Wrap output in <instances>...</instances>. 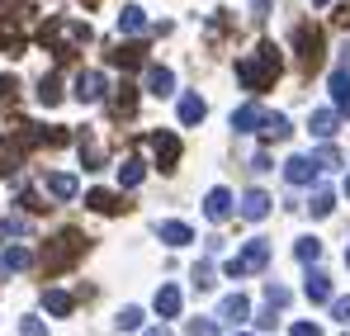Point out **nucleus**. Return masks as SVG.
Returning a JSON list of instances; mask_svg holds the SVG:
<instances>
[{
  "label": "nucleus",
  "instance_id": "obj_1",
  "mask_svg": "<svg viewBox=\"0 0 350 336\" xmlns=\"http://www.w3.org/2000/svg\"><path fill=\"white\" fill-rule=\"evenodd\" d=\"M280 66H284L280 48H275V43H260L251 57H241V62H237V81H241L246 90H256V95H260V90H270V86L280 81Z\"/></svg>",
  "mask_w": 350,
  "mask_h": 336
},
{
  "label": "nucleus",
  "instance_id": "obj_2",
  "mask_svg": "<svg viewBox=\"0 0 350 336\" xmlns=\"http://www.w3.org/2000/svg\"><path fill=\"white\" fill-rule=\"evenodd\" d=\"M85 256V232H76V227H62L57 237H48V246H43V270L48 275H62L66 266H76Z\"/></svg>",
  "mask_w": 350,
  "mask_h": 336
},
{
  "label": "nucleus",
  "instance_id": "obj_3",
  "mask_svg": "<svg viewBox=\"0 0 350 336\" xmlns=\"http://www.w3.org/2000/svg\"><path fill=\"white\" fill-rule=\"evenodd\" d=\"M265 266H270V242H265V237H251L246 251L223 266V275H228V280H246V275H260Z\"/></svg>",
  "mask_w": 350,
  "mask_h": 336
},
{
  "label": "nucleus",
  "instance_id": "obj_4",
  "mask_svg": "<svg viewBox=\"0 0 350 336\" xmlns=\"http://www.w3.org/2000/svg\"><path fill=\"white\" fill-rule=\"evenodd\" d=\"M293 48H298V66L303 71H317L322 57H327V43H322V29L317 24H298L293 29Z\"/></svg>",
  "mask_w": 350,
  "mask_h": 336
},
{
  "label": "nucleus",
  "instance_id": "obj_5",
  "mask_svg": "<svg viewBox=\"0 0 350 336\" xmlns=\"http://www.w3.org/2000/svg\"><path fill=\"white\" fill-rule=\"evenodd\" d=\"M24 5L19 0H0V53H19L24 48Z\"/></svg>",
  "mask_w": 350,
  "mask_h": 336
},
{
  "label": "nucleus",
  "instance_id": "obj_6",
  "mask_svg": "<svg viewBox=\"0 0 350 336\" xmlns=\"http://www.w3.org/2000/svg\"><path fill=\"white\" fill-rule=\"evenodd\" d=\"M105 95H109V81H105L100 71H81V76H76V100H81V105H100Z\"/></svg>",
  "mask_w": 350,
  "mask_h": 336
},
{
  "label": "nucleus",
  "instance_id": "obj_7",
  "mask_svg": "<svg viewBox=\"0 0 350 336\" xmlns=\"http://www.w3.org/2000/svg\"><path fill=\"white\" fill-rule=\"evenodd\" d=\"M147 142H152V152H157V166L175 170V161H180V138H175V133H152Z\"/></svg>",
  "mask_w": 350,
  "mask_h": 336
},
{
  "label": "nucleus",
  "instance_id": "obj_8",
  "mask_svg": "<svg viewBox=\"0 0 350 336\" xmlns=\"http://www.w3.org/2000/svg\"><path fill=\"white\" fill-rule=\"evenodd\" d=\"M237 214H241L246 223H260V218L270 214V194H265V190H246L241 204H237Z\"/></svg>",
  "mask_w": 350,
  "mask_h": 336
},
{
  "label": "nucleus",
  "instance_id": "obj_9",
  "mask_svg": "<svg viewBox=\"0 0 350 336\" xmlns=\"http://www.w3.org/2000/svg\"><path fill=\"white\" fill-rule=\"evenodd\" d=\"M336 128H341V109H312V118H308V133L312 138H336Z\"/></svg>",
  "mask_w": 350,
  "mask_h": 336
},
{
  "label": "nucleus",
  "instance_id": "obj_10",
  "mask_svg": "<svg viewBox=\"0 0 350 336\" xmlns=\"http://www.w3.org/2000/svg\"><path fill=\"white\" fill-rule=\"evenodd\" d=\"M317 161H312V157H289V161H284V180H289V185H312V180H317Z\"/></svg>",
  "mask_w": 350,
  "mask_h": 336
},
{
  "label": "nucleus",
  "instance_id": "obj_11",
  "mask_svg": "<svg viewBox=\"0 0 350 336\" xmlns=\"http://www.w3.org/2000/svg\"><path fill=\"white\" fill-rule=\"evenodd\" d=\"M218 318H223V322H237V327H241V322L251 318V298H246V294H228V298L218 303Z\"/></svg>",
  "mask_w": 350,
  "mask_h": 336
},
{
  "label": "nucleus",
  "instance_id": "obj_12",
  "mask_svg": "<svg viewBox=\"0 0 350 336\" xmlns=\"http://www.w3.org/2000/svg\"><path fill=\"white\" fill-rule=\"evenodd\" d=\"M147 90H152L157 100L175 95V71H171V66H147Z\"/></svg>",
  "mask_w": 350,
  "mask_h": 336
},
{
  "label": "nucleus",
  "instance_id": "obj_13",
  "mask_svg": "<svg viewBox=\"0 0 350 336\" xmlns=\"http://www.w3.org/2000/svg\"><path fill=\"white\" fill-rule=\"evenodd\" d=\"M232 209H237V204H232V194H228L223 185H218V190H208V199H204V214H208L213 223H223V218H228Z\"/></svg>",
  "mask_w": 350,
  "mask_h": 336
},
{
  "label": "nucleus",
  "instance_id": "obj_14",
  "mask_svg": "<svg viewBox=\"0 0 350 336\" xmlns=\"http://www.w3.org/2000/svg\"><path fill=\"white\" fill-rule=\"evenodd\" d=\"M85 204H90L95 214H123V209H128V199H118L114 190H90Z\"/></svg>",
  "mask_w": 350,
  "mask_h": 336
},
{
  "label": "nucleus",
  "instance_id": "obj_15",
  "mask_svg": "<svg viewBox=\"0 0 350 336\" xmlns=\"http://www.w3.org/2000/svg\"><path fill=\"white\" fill-rule=\"evenodd\" d=\"M109 109H114V118H128V114L137 109V90L123 81V86H114V95H109Z\"/></svg>",
  "mask_w": 350,
  "mask_h": 336
},
{
  "label": "nucleus",
  "instance_id": "obj_16",
  "mask_svg": "<svg viewBox=\"0 0 350 336\" xmlns=\"http://www.w3.org/2000/svg\"><path fill=\"white\" fill-rule=\"evenodd\" d=\"M109 62H114V66H123V71H128V66H142V62H147V48H142V43H123V48H109Z\"/></svg>",
  "mask_w": 350,
  "mask_h": 336
},
{
  "label": "nucleus",
  "instance_id": "obj_17",
  "mask_svg": "<svg viewBox=\"0 0 350 336\" xmlns=\"http://www.w3.org/2000/svg\"><path fill=\"white\" fill-rule=\"evenodd\" d=\"M157 313H161V322L180 318V289H175V284H161V289H157Z\"/></svg>",
  "mask_w": 350,
  "mask_h": 336
},
{
  "label": "nucleus",
  "instance_id": "obj_18",
  "mask_svg": "<svg viewBox=\"0 0 350 336\" xmlns=\"http://www.w3.org/2000/svg\"><path fill=\"white\" fill-rule=\"evenodd\" d=\"M265 123V109L260 105H241V109H232V128L237 133H251V128H260Z\"/></svg>",
  "mask_w": 350,
  "mask_h": 336
},
{
  "label": "nucleus",
  "instance_id": "obj_19",
  "mask_svg": "<svg viewBox=\"0 0 350 336\" xmlns=\"http://www.w3.org/2000/svg\"><path fill=\"white\" fill-rule=\"evenodd\" d=\"M43 185H48V194H57V199H76V175H66V170L43 175Z\"/></svg>",
  "mask_w": 350,
  "mask_h": 336
},
{
  "label": "nucleus",
  "instance_id": "obj_20",
  "mask_svg": "<svg viewBox=\"0 0 350 336\" xmlns=\"http://www.w3.org/2000/svg\"><path fill=\"white\" fill-rule=\"evenodd\" d=\"M43 308H48L53 318H71V308H76V298H71L66 289H48V294H43Z\"/></svg>",
  "mask_w": 350,
  "mask_h": 336
},
{
  "label": "nucleus",
  "instance_id": "obj_21",
  "mask_svg": "<svg viewBox=\"0 0 350 336\" xmlns=\"http://www.w3.org/2000/svg\"><path fill=\"white\" fill-rule=\"evenodd\" d=\"M289 138V118L284 114H265V123H260V142H284Z\"/></svg>",
  "mask_w": 350,
  "mask_h": 336
},
{
  "label": "nucleus",
  "instance_id": "obj_22",
  "mask_svg": "<svg viewBox=\"0 0 350 336\" xmlns=\"http://www.w3.org/2000/svg\"><path fill=\"white\" fill-rule=\"evenodd\" d=\"M303 294H308L312 303H332V280H327L322 270H312V275H308V284H303Z\"/></svg>",
  "mask_w": 350,
  "mask_h": 336
},
{
  "label": "nucleus",
  "instance_id": "obj_23",
  "mask_svg": "<svg viewBox=\"0 0 350 336\" xmlns=\"http://www.w3.org/2000/svg\"><path fill=\"white\" fill-rule=\"evenodd\" d=\"M118 29H123V34H142V29H147L142 5H123V10H118Z\"/></svg>",
  "mask_w": 350,
  "mask_h": 336
},
{
  "label": "nucleus",
  "instance_id": "obj_24",
  "mask_svg": "<svg viewBox=\"0 0 350 336\" xmlns=\"http://www.w3.org/2000/svg\"><path fill=\"white\" fill-rule=\"evenodd\" d=\"M204 114H208V105L199 95H180V123H204Z\"/></svg>",
  "mask_w": 350,
  "mask_h": 336
},
{
  "label": "nucleus",
  "instance_id": "obj_25",
  "mask_svg": "<svg viewBox=\"0 0 350 336\" xmlns=\"http://www.w3.org/2000/svg\"><path fill=\"white\" fill-rule=\"evenodd\" d=\"M157 237H161L166 246H185L194 232H189V223H175V218H171V223H161V232H157Z\"/></svg>",
  "mask_w": 350,
  "mask_h": 336
},
{
  "label": "nucleus",
  "instance_id": "obj_26",
  "mask_svg": "<svg viewBox=\"0 0 350 336\" xmlns=\"http://www.w3.org/2000/svg\"><path fill=\"white\" fill-rule=\"evenodd\" d=\"M142 175H147V166H142L137 157H128V161L118 166V185H123V190H133V185H142Z\"/></svg>",
  "mask_w": 350,
  "mask_h": 336
},
{
  "label": "nucleus",
  "instance_id": "obj_27",
  "mask_svg": "<svg viewBox=\"0 0 350 336\" xmlns=\"http://www.w3.org/2000/svg\"><path fill=\"white\" fill-rule=\"evenodd\" d=\"M189 284H194V289H199V294H208V289H213V284H218V270H213V266H208V261H199V266H194V270H189Z\"/></svg>",
  "mask_w": 350,
  "mask_h": 336
},
{
  "label": "nucleus",
  "instance_id": "obj_28",
  "mask_svg": "<svg viewBox=\"0 0 350 336\" xmlns=\"http://www.w3.org/2000/svg\"><path fill=\"white\" fill-rule=\"evenodd\" d=\"M332 100H336V109H341V114H350V76H346V71L332 76Z\"/></svg>",
  "mask_w": 350,
  "mask_h": 336
},
{
  "label": "nucleus",
  "instance_id": "obj_29",
  "mask_svg": "<svg viewBox=\"0 0 350 336\" xmlns=\"http://www.w3.org/2000/svg\"><path fill=\"white\" fill-rule=\"evenodd\" d=\"M332 209H336V194H332L327 185H317V190H312V218H327Z\"/></svg>",
  "mask_w": 350,
  "mask_h": 336
},
{
  "label": "nucleus",
  "instance_id": "obj_30",
  "mask_svg": "<svg viewBox=\"0 0 350 336\" xmlns=\"http://www.w3.org/2000/svg\"><path fill=\"white\" fill-rule=\"evenodd\" d=\"M81 161H85V170H100V166H105V152H100V142H95V138H81Z\"/></svg>",
  "mask_w": 350,
  "mask_h": 336
},
{
  "label": "nucleus",
  "instance_id": "obj_31",
  "mask_svg": "<svg viewBox=\"0 0 350 336\" xmlns=\"http://www.w3.org/2000/svg\"><path fill=\"white\" fill-rule=\"evenodd\" d=\"M289 298H293V294H289V289H284L280 280H270V284H265V303H270L275 313H284V308H289Z\"/></svg>",
  "mask_w": 350,
  "mask_h": 336
},
{
  "label": "nucleus",
  "instance_id": "obj_32",
  "mask_svg": "<svg viewBox=\"0 0 350 336\" xmlns=\"http://www.w3.org/2000/svg\"><path fill=\"white\" fill-rule=\"evenodd\" d=\"M24 161V152H19V142H0V175H10V170H19Z\"/></svg>",
  "mask_w": 350,
  "mask_h": 336
},
{
  "label": "nucleus",
  "instance_id": "obj_33",
  "mask_svg": "<svg viewBox=\"0 0 350 336\" xmlns=\"http://www.w3.org/2000/svg\"><path fill=\"white\" fill-rule=\"evenodd\" d=\"M0 266H5V270H29V266H33V256H29L24 246H10V251L0 256Z\"/></svg>",
  "mask_w": 350,
  "mask_h": 336
},
{
  "label": "nucleus",
  "instance_id": "obj_34",
  "mask_svg": "<svg viewBox=\"0 0 350 336\" xmlns=\"http://www.w3.org/2000/svg\"><path fill=\"white\" fill-rule=\"evenodd\" d=\"M293 256H298V261H303V266H312V261H317V256H322V242H317V237H303V242H298V246H293Z\"/></svg>",
  "mask_w": 350,
  "mask_h": 336
},
{
  "label": "nucleus",
  "instance_id": "obj_35",
  "mask_svg": "<svg viewBox=\"0 0 350 336\" xmlns=\"http://www.w3.org/2000/svg\"><path fill=\"white\" fill-rule=\"evenodd\" d=\"M185 336H218V322L213 318H189L185 322Z\"/></svg>",
  "mask_w": 350,
  "mask_h": 336
},
{
  "label": "nucleus",
  "instance_id": "obj_36",
  "mask_svg": "<svg viewBox=\"0 0 350 336\" xmlns=\"http://www.w3.org/2000/svg\"><path fill=\"white\" fill-rule=\"evenodd\" d=\"M38 100H43V105H57V100H62V81H57V76H43V86H38Z\"/></svg>",
  "mask_w": 350,
  "mask_h": 336
},
{
  "label": "nucleus",
  "instance_id": "obj_37",
  "mask_svg": "<svg viewBox=\"0 0 350 336\" xmlns=\"http://www.w3.org/2000/svg\"><path fill=\"white\" fill-rule=\"evenodd\" d=\"M137 327H142V308H133V303H128V308L118 313V332H137Z\"/></svg>",
  "mask_w": 350,
  "mask_h": 336
},
{
  "label": "nucleus",
  "instance_id": "obj_38",
  "mask_svg": "<svg viewBox=\"0 0 350 336\" xmlns=\"http://www.w3.org/2000/svg\"><path fill=\"white\" fill-rule=\"evenodd\" d=\"M312 161H317L322 170H336L341 166V152H336V147H322V152H312Z\"/></svg>",
  "mask_w": 350,
  "mask_h": 336
},
{
  "label": "nucleus",
  "instance_id": "obj_39",
  "mask_svg": "<svg viewBox=\"0 0 350 336\" xmlns=\"http://www.w3.org/2000/svg\"><path fill=\"white\" fill-rule=\"evenodd\" d=\"M14 95H19V81H14V76H0V109L14 105Z\"/></svg>",
  "mask_w": 350,
  "mask_h": 336
},
{
  "label": "nucleus",
  "instance_id": "obj_40",
  "mask_svg": "<svg viewBox=\"0 0 350 336\" xmlns=\"http://www.w3.org/2000/svg\"><path fill=\"white\" fill-rule=\"evenodd\" d=\"M19 336H48V327H43V318H33V313H29V318L19 322Z\"/></svg>",
  "mask_w": 350,
  "mask_h": 336
},
{
  "label": "nucleus",
  "instance_id": "obj_41",
  "mask_svg": "<svg viewBox=\"0 0 350 336\" xmlns=\"http://www.w3.org/2000/svg\"><path fill=\"white\" fill-rule=\"evenodd\" d=\"M332 318H336V322H350V294L346 298H332Z\"/></svg>",
  "mask_w": 350,
  "mask_h": 336
},
{
  "label": "nucleus",
  "instance_id": "obj_42",
  "mask_svg": "<svg viewBox=\"0 0 350 336\" xmlns=\"http://www.w3.org/2000/svg\"><path fill=\"white\" fill-rule=\"evenodd\" d=\"M24 223H14V218H0V242H10V237H19Z\"/></svg>",
  "mask_w": 350,
  "mask_h": 336
},
{
  "label": "nucleus",
  "instance_id": "obj_43",
  "mask_svg": "<svg viewBox=\"0 0 350 336\" xmlns=\"http://www.w3.org/2000/svg\"><path fill=\"white\" fill-rule=\"evenodd\" d=\"M293 336H322L317 322H293Z\"/></svg>",
  "mask_w": 350,
  "mask_h": 336
},
{
  "label": "nucleus",
  "instance_id": "obj_44",
  "mask_svg": "<svg viewBox=\"0 0 350 336\" xmlns=\"http://www.w3.org/2000/svg\"><path fill=\"white\" fill-rule=\"evenodd\" d=\"M275 327H280V313H275V308H270V313H260V332H275Z\"/></svg>",
  "mask_w": 350,
  "mask_h": 336
},
{
  "label": "nucleus",
  "instance_id": "obj_45",
  "mask_svg": "<svg viewBox=\"0 0 350 336\" xmlns=\"http://www.w3.org/2000/svg\"><path fill=\"white\" fill-rule=\"evenodd\" d=\"M336 24H341V29H350V5H336Z\"/></svg>",
  "mask_w": 350,
  "mask_h": 336
},
{
  "label": "nucleus",
  "instance_id": "obj_46",
  "mask_svg": "<svg viewBox=\"0 0 350 336\" xmlns=\"http://www.w3.org/2000/svg\"><path fill=\"white\" fill-rule=\"evenodd\" d=\"M147 336H171V332H166V327H152V332H147Z\"/></svg>",
  "mask_w": 350,
  "mask_h": 336
},
{
  "label": "nucleus",
  "instance_id": "obj_47",
  "mask_svg": "<svg viewBox=\"0 0 350 336\" xmlns=\"http://www.w3.org/2000/svg\"><path fill=\"white\" fill-rule=\"evenodd\" d=\"M346 266H350V246H346Z\"/></svg>",
  "mask_w": 350,
  "mask_h": 336
},
{
  "label": "nucleus",
  "instance_id": "obj_48",
  "mask_svg": "<svg viewBox=\"0 0 350 336\" xmlns=\"http://www.w3.org/2000/svg\"><path fill=\"white\" fill-rule=\"evenodd\" d=\"M346 194H350V175H346Z\"/></svg>",
  "mask_w": 350,
  "mask_h": 336
},
{
  "label": "nucleus",
  "instance_id": "obj_49",
  "mask_svg": "<svg viewBox=\"0 0 350 336\" xmlns=\"http://www.w3.org/2000/svg\"><path fill=\"white\" fill-rule=\"evenodd\" d=\"M85 5H100V0H85Z\"/></svg>",
  "mask_w": 350,
  "mask_h": 336
},
{
  "label": "nucleus",
  "instance_id": "obj_50",
  "mask_svg": "<svg viewBox=\"0 0 350 336\" xmlns=\"http://www.w3.org/2000/svg\"><path fill=\"white\" fill-rule=\"evenodd\" d=\"M232 336H237V332H232ZM241 336H251V332H241Z\"/></svg>",
  "mask_w": 350,
  "mask_h": 336
},
{
  "label": "nucleus",
  "instance_id": "obj_51",
  "mask_svg": "<svg viewBox=\"0 0 350 336\" xmlns=\"http://www.w3.org/2000/svg\"><path fill=\"white\" fill-rule=\"evenodd\" d=\"M346 336H350V332H346Z\"/></svg>",
  "mask_w": 350,
  "mask_h": 336
}]
</instances>
